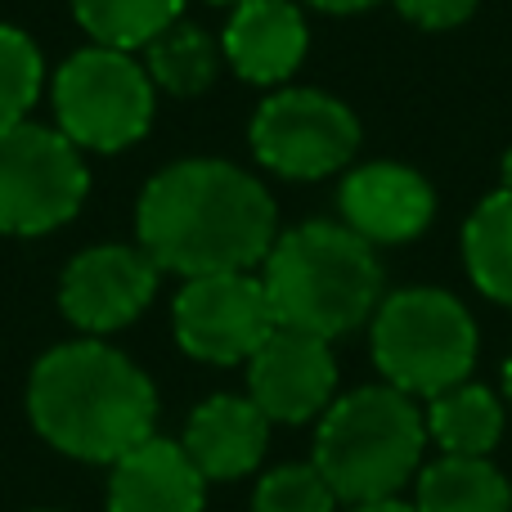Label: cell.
I'll return each instance as SVG.
<instances>
[{"instance_id":"cell-1","label":"cell","mask_w":512,"mask_h":512,"mask_svg":"<svg viewBox=\"0 0 512 512\" xmlns=\"http://www.w3.org/2000/svg\"><path fill=\"white\" fill-rule=\"evenodd\" d=\"M135 239L158 270L180 279L256 270L279 239L265 185L234 162L185 158L162 167L135 203Z\"/></svg>"},{"instance_id":"cell-2","label":"cell","mask_w":512,"mask_h":512,"mask_svg":"<svg viewBox=\"0 0 512 512\" xmlns=\"http://www.w3.org/2000/svg\"><path fill=\"white\" fill-rule=\"evenodd\" d=\"M27 418L50 450L113 468L158 423L153 378L99 337L50 346L27 378Z\"/></svg>"},{"instance_id":"cell-3","label":"cell","mask_w":512,"mask_h":512,"mask_svg":"<svg viewBox=\"0 0 512 512\" xmlns=\"http://www.w3.org/2000/svg\"><path fill=\"white\" fill-rule=\"evenodd\" d=\"M261 283L274 324L324 342L364 328L387 297L373 243H364L342 221H306L279 234L261 261Z\"/></svg>"},{"instance_id":"cell-4","label":"cell","mask_w":512,"mask_h":512,"mask_svg":"<svg viewBox=\"0 0 512 512\" xmlns=\"http://www.w3.org/2000/svg\"><path fill=\"white\" fill-rule=\"evenodd\" d=\"M423 405L405 391L373 382L337 396L315 423L310 463L346 508L396 499L423 472Z\"/></svg>"},{"instance_id":"cell-5","label":"cell","mask_w":512,"mask_h":512,"mask_svg":"<svg viewBox=\"0 0 512 512\" xmlns=\"http://www.w3.org/2000/svg\"><path fill=\"white\" fill-rule=\"evenodd\" d=\"M369 346L382 382L405 396H441L477 369L481 333L472 310L445 288L387 292L369 319Z\"/></svg>"},{"instance_id":"cell-6","label":"cell","mask_w":512,"mask_h":512,"mask_svg":"<svg viewBox=\"0 0 512 512\" xmlns=\"http://www.w3.org/2000/svg\"><path fill=\"white\" fill-rule=\"evenodd\" d=\"M54 117L77 149L122 153L144 140L158 108V86L140 59L108 45H86L54 72Z\"/></svg>"},{"instance_id":"cell-7","label":"cell","mask_w":512,"mask_h":512,"mask_svg":"<svg viewBox=\"0 0 512 512\" xmlns=\"http://www.w3.org/2000/svg\"><path fill=\"white\" fill-rule=\"evenodd\" d=\"M90 194V171L81 149L41 122H18L0 131V234H50L81 212Z\"/></svg>"},{"instance_id":"cell-8","label":"cell","mask_w":512,"mask_h":512,"mask_svg":"<svg viewBox=\"0 0 512 512\" xmlns=\"http://www.w3.org/2000/svg\"><path fill=\"white\" fill-rule=\"evenodd\" d=\"M252 153L283 180H324L360 149V122L342 99L292 86L270 95L252 117Z\"/></svg>"},{"instance_id":"cell-9","label":"cell","mask_w":512,"mask_h":512,"mask_svg":"<svg viewBox=\"0 0 512 512\" xmlns=\"http://www.w3.org/2000/svg\"><path fill=\"white\" fill-rule=\"evenodd\" d=\"M274 310L265 297L261 274H203L185 279L171 301V333L176 346L198 364H248L261 342L274 333Z\"/></svg>"},{"instance_id":"cell-10","label":"cell","mask_w":512,"mask_h":512,"mask_svg":"<svg viewBox=\"0 0 512 512\" xmlns=\"http://www.w3.org/2000/svg\"><path fill=\"white\" fill-rule=\"evenodd\" d=\"M162 270L144 256L140 243H99L72 256L59 279V310L72 328L90 337L135 324L158 297Z\"/></svg>"},{"instance_id":"cell-11","label":"cell","mask_w":512,"mask_h":512,"mask_svg":"<svg viewBox=\"0 0 512 512\" xmlns=\"http://www.w3.org/2000/svg\"><path fill=\"white\" fill-rule=\"evenodd\" d=\"M248 400L270 423H319L337 400V360L324 337L274 328L248 360Z\"/></svg>"},{"instance_id":"cell-12","label":"cell","mask_w":512,"mask_h":512,"mask_svg":"<svg viewBox=\"0 0 512 512\" xmlns=\"http://www.w3.org/2000/svg\"><path fill=\"white\" fill-rule=\"evenodd\" d=\"M337 207H342V225L360 234L364 243H409L432 225L436 189L414 167L364 162V167L346 171Z\"/></svg>"},{"instance_id":"cell-13","label":"cell","mask_w":512,"mask_h":512,"mask_svg":"<svg viewBox=\"0 0 512 512\" xmlns=\"http://www.w3.org/2000/svg\"><path fill=\"white\" fill-rule=\"evenodd\" d=\"M108 512H203L207 481L189 463L185 445L153 432L144 445L108 468Z\"/></svg>"},{"instance_id":"cell-14","label":"cell","mask_w":512,"mask_h":512,"mask_svg":"<svg viewBox=\"0 0 512 512\" xmlns=\"http://www.w3.org/2000/svg\"><path fill=\"white\" fill-rule=\"evenodd\" d=\"M306 18L292 0H243L221 32V59L252 86H279L306 59Z\"/></svg>"},{"instance_id":"cell-15","label":"cell","mask_w":512,"mask_h":512,"mask_svg":"<svg viewBox=\"0 0 512 512\" xmlns=\"http://www.w3.org/2000/svg\"><path fill=\"white\" fill-rule=\"evenodd\" d=\"M270 418L252 405L248 396H207L203 405L189 414L185 423V454L203 481H243L248 472L261 468L265 450H270Z\"/></svg>"},{"instance_id":"cell-16","label":"cell","mask_w":512,"mask_h":512,"mask_svg":"<svg viewBox=\"0 0 512 512\" xmlns=\"http://www.w3.org/2000/svg\"><path fill=\"white\" fill-rule=\"evenodd\" d=\"M427 441L441 454H463V459H490L495 445L504 441L508 405L499 391L481 387V382H459V387L441 391L423 405Z\"/></svg>"},{"instance_id":"cell-17","label":"cell","mask_w":512,"mask_h":512,"mask_svg":"<svg viewBox=\"0 0 512 512\" xmlns=\"http://www.w3.org/2000/svg\"><path fill=\"white\" fill-rule=\"evenodd\" d=\"M418 512H512V486L490 459L441 454L414 477Z\"/></svg>"},{"instance_id":"cell-18","label":"cell","mask_w":512,"mask_h":512,"mask_svg":"<svg viewBox=\"0 0 512 512\" xmlns=\"http://www.w3.org/2000/svg\"><path fill=\"white\" fill-rule=\"evenodd\" d=\"M463 265L481 297L512 310V194H490L463 225Z\"/></svg>"},{"instance_id":"cell-19","label":"cell","mask_w":512,"mask_h":512,"mask_svg":"<svg viewBox=\"0 0 512 512\" xmlns=\"http://www.w3.org/2000/svg\"><path fill=\"white\" fill-rule=\"evenodd\" d=\"M144 72L153 86H162L167 95H203L221 72V45L212 41V32L189 18H176L167 32H158L144 45Z\"/></svg>"},{"instance_id":"cell-20","label":"cell","mask_w":512,"mask_h":512,"mask_svg":"<svg viewBox=\"0 0 512 512\" xmlns=\"http://www.w3.org/2000/svg\"><path fill=\"white\" fill-rule=\"evenodd\" d=\"M72 14L95 45L131 54L185 18V0H72Z\"/></svg>"},{"instance_id":"cell-21","label":"cell","mask_w":512,"mask_h":512,"mask_svg":"<svg viewBox=\"0 0 512 512\" xmlns=\"http://www.w3.org/2000/svg\"><path fill=\"white\" fill-rule=\"evenodd\" d=\"M45 86V59L36 41L18 27L0 23V131L27 122Z\"/></svg>"},{"instance_id":"cell-22","label":"cell","mask_w":512,"mask_h":512,"mask_svg":"<svg viewBox=\"0 0 512 512\" xmlns=\"http://www.w3.org/2000/svg\"><path fill=\"white\" fill-rule=\"evenodd\" d=\"M342 499L328 490L315 463H279L252 490V512H337Z\"/></svg>"},{"instance_id":"cell-23","label":"cell","mask_w":512,"mask_h":512,"mask_svg":"<svg viewBox=\"0 0 512 512\" xmlns=\"http://www.w3.org/2000/svg\"><path fill=\"white\" fill-rule=\"evenodd\" d=\"M396 9L414 27H427V32H450V27L468 23L472 9H477V0H396Z\"/></svg>"},{"instance_id":"cell-24","label":"cell","mask_w":512,"mask_h":512,"mask_svg":"<svg viewBox=\"0 0 512 512\" xmlns=\"http://www.w3.org/2000/svg\"><path fill=\"white\" fill-rule=\"evenodd\" d=\"M346 512H418V508H414V499L396 495V499H373V504H351Z\"/></svg>"},{"instance_id":"cell-25","label":"cell","mask_w":512,"mask_h":512,"mask_svg":"<svg viewBox=\"0 0 512 512\" xmlns=\"http://www.w3.org/2000/svg\"><path fill=\"white\" fill-rule=\"evenodd\" d=\"M306 5L324 9V14H360V9H373L378 0H306Z\"/></svg>"},{"instance_id":"cell-26","label":"cell","mask_w":512,"mask_h":512,"mask_svg":"<svg viewBox=\"0 0 512 512\" xmlns=\"http://www.w3.org/2000/svg\"><path fill=\"white\" fill-rule=\"evenodd\" d=\"M504 405H508V414H512V355H508V364H504Z\"/></svg>"},{"instance_id":"cell-27","label":"cell","mask_w":512,"mask_h":512,"mask_svg":"<svg viewBox=\"0 0 512 512\" xmlns=\"http://www.w3.org/2000/svg\"><path fill=\"white\" fill-rule=\"evenodd\" d=\"M499 176H504V189L512 194V149L504 153V162H499Z\"/></svg>"},{"instance_id":"cell-28","label":"cell","mask_w":512,"mask_h":512,"mask_svg":"<svg viewBox=\"0 0 512 512\" xmlns=\"http://www.w3.org/2000/svg\"><path fill=\"white\" fill-rule=\"evenodd\" d=\"M212 5H243V0H212Z\"/></svg>"},{"instance_id":"cell-29","label":"cell","mask_w":512,"mask_h":512,"mask_svg":"<svg viewBox=\"0 0 512 512\" xmlns=\"http://www.w3.org/2000/svg\"><path fill=\"white\" fill-rule=\"evenodd\" d=\"M36 512H63V508H36Z\"/></svg>"}]
</instances>
